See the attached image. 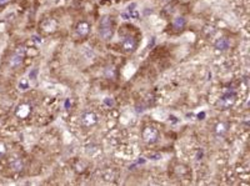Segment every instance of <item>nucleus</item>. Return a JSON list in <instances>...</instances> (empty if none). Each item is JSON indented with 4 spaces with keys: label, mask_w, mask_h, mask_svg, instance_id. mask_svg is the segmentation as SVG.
<instances>
[{
    "label": "nucleus",
    "mask_w": 250,
    "mask_h": 186,
    "mask_svg": "<svg viewBox=\"0 0 250 186\" xmlns=\"http://www.w3.org/2000/svg\"><path fill=\"white\" fill-rule=\"evenodd\" d=\"M36 75H38V69H33V71L29 74V79H30V80H34V79L36 78Z\"/></svg>",
    "instance_id": "12"
},
{
    "label": "nucleus",
    "mask_w": 250,
    "mask_h": 186,
    "mask_svg": "<svg viewBox=\"0 0 250 186\" xmlns=\"http://www.w3.org/2000/svg\"><path fill=\"white\" fill-rule=\"evenodd\" d=\"M33 39H34V41H35V43H40V41H41V40H40V38H39V36H36V35H34V36H33Z\"/></svg>",
    "instance_id": "14"
},
{
    "label": "nucleus",
    "mask_w": 250,
    "mask_h": 186,
    "mask_svg": "<svg viewBox=\"0 0 250 186\" xmlns=\"http://www.w3.org/2000/svg\"><path fill=\"white\" fill-rule=\"evenodd\" d=\"M185 25H186V20H185V18H183V16H178V18H175V19L173 20V26H174V29H176V30L183 29Z\"/></svg>",
    "instance_id": "10"
},
{
    "label": "nucleus",
    "mask_w": 250,
    "mask_h": 186,
    "mask_svg": "<svg viewBox=\"0 0 250 186\" xmlns=\"http://www.w3.org/2000/svg\"><path fill=\"white\" fill-rule=\"evenodd\" d=\"M143 139L146 144H155L159 139V132L153 126H146L143 130Z\"/></svg>",
    "instance_id": "2"
},
{
    "label": "nucleus",
    "mask_w": 250,
    "mask_h": 186,
    "mask_svg": "<svg viewBox=\"0 0 250 186\" xmlns=\"http://www.w3.org/2000/svg\"><path fill=\"white\" fill-rule=\"evenodd\" d=\"M214 46H215V49L219 50V51H227V50L230 48V41H229L227 38H220V39H218V40L215 41Z\"/></svg>",
    "instance_id": "7"
},
{
    "label": "nucleus",
    "mask_w": 250,
    "mask_h": 186,
    "mask_svg": "<svg viewBox=\"0 0 250 186\" xmlns=\"http://www.w3.org/2000/svg\"><path fill=\"white\" fill-rule=\"evenodd\" d=\"M90 30V25L86 23V21H80L78 25H76V33L80 35V36H84L89 33Z\"/></svg>",
    "instance_id": "8"
},
{
    "label": "nucleus",
    "mask_w": 250,
    "mask_h": 186,
    "mask_svg": "<svg viewBox=\"0 0 250 186\" xmlns=\"http://www.w3.org/2000/svg\"><path fill=\"white\" fill-rule=\"evenodd\" d=\"M228 130V125L225 122H219L216 126H215V134L218 136H223Z\"/></svg>",
    "instance_id": "11"
},
{
    "label": "nucleus",
    "mask_w": 250,
    "mask_h": 186,
    "mask_svg": "<svg viewBox=\"0 0 250 186\" xmlns=\"http://www.w3.org/2000/svg\"><path fill=\"white\" fill-rule=\"evenodd\" d=\"M122 48L126 53H133L136 49V40H135V38H133L130 35L125 36L124 39L122 40Z\"/></svg>",
    "instance_id": "5"
},
{
    "label": "nucleus",
    "mask_w": 250,
    "mask_h": 186,
    "mask_svg": "<svg viewBox=\"0 0 250 186\" xmlns=\"http://www.w3.org/2000/svg\"><path fill=\"white\" fill-rule=\"evenodd\" d=\"M235 100H237V95H235L234 91H227V93L220 97V100H219V106L223 107V109H228V107H230V106L234 105Z\"/></svg>",
    "instance_id": "3"
},
{
    "label": "nucleus",
    "mask_w": 250,
    "mask_h": 186,
    "mask_svg": "<svg viewBox=\"0 0 250 186\" xmlns=\"http://www.w3.org/2000/svg\"><path fill=\"white\" fill-rule=\"evenodd\" d=\"M80 121L84 126H93L98 122V116L93 111H84L80 116Z\"/></svg>",
    "instance_id": "4"
},
{
    "label": "nucleus",
    "mask_w": 250,
    "mask_h": 186,
    "mask_svg": "<svg viewBox=\"0 0 250 186\" xmlns=\"http://www.w3.org/2000/svg\"><path fill=\"white\" fill-rule=\"evenodd\" d=\"M10 168H11L13 171L19 173V171H21L24 169V163H23L21 159H14V160L10 161Z\"/></svg>",
    "instance_id": "9"
},
{
    "label": "nucleus",
    "mask_w": 250,
    "mask_h": 186,
    "mask_svg": "<svg viewBox=\"0 0 250 186\" xmlns=\"http://www.w3.org/2000/svg\"><path fill=\"white\" fill-rule=\"evenodd\" d=\"M105 104H107L108 106H113V105H114V101H113V99L107 97V99H105Z\"/></svg>",
    "instance_id": "13"
},
{
    "label": "nucleus",
    "mask_w": 250,
    "mask_h": 186,
    "mask_svg": "<svg viewBox=\"0 0 250 186\" xmlns=\"http://www.w3.org/2000/svg\"><path fill=\"white\" fill-rule=\"evenodd\" d=\"M6 0H0V4H3V3H5Z\"/></svg>",
    "instance_id": "16"
},
{
    "label": "nucleus",
    "mask_w": 250,
    "mask_h": 186,
    "mask_svg": "<svg viewBox=\"0 0 250 186\" xmlns=\"http://www.w3.org/2000/svg\"><path fill=\"white\" fill-rule=\"evenodd\" d=\"M65 106H66V109L69 107V100H66V102H65Z\"/></svg>",
    "instance_id": "15"
},
{
    "label": "nucleus",
    "mask_w": 250,
    "mask_h": 186,
    "mask_svg": "<svg viewBox=\"0 0 250 186\" xmlns=\"http://www.w3.org/2000/svg\"><path fill=\"white\" fill-rule=\"evenodd\" d=\"M99 35L103 40L108 41L113 36V18L109 15H104L99 24Z\"/></svg>",
    "instance_id": "1"
},
{
    "label": "nucleus",
    "mask_w": 250,
    "mask_h": 186,
    "mask_svg": "<svg viewBox=\"0 0 250 186\" xmlns=\"http://www.w3.org/2000/svg\"><path fill=\"white\" fill-rule=\"evenodd\" d=\"M23 59H24V49L20 48L15 51V54L13 55L11 60H10V66L11 68H18L21 63H23Z\"/></svg>",
    "instance_id": "6"
}]
</instances>
